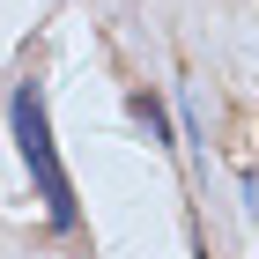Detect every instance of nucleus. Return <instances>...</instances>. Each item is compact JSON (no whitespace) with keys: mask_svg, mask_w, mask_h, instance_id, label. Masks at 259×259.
I'll return each mask as SVG.
<instances>
[{"mask_svg":"<svg viewBox=\"0 0 259 259\" xmlns=\"http://www.w3.org/2000/svg\"><path fill=\"white\" fill-rule=\"evenodd\" d=\"M8 119H15V148H22V163H30V178H37V200H45V215H52V230H74L81 207H74V185H67L60 148H52V119H45V89L37 81H15Z\"/></svg>","mask_w":259,"mask_h":259,"instance_id":"obj_1","label":"nucleus"},{"mask_svg":"<svg viewBox=\"0 0 259 259\" xmlns=\"http://www.w3.org/2000/svg\"><path fill=\"white\" fill-rule=\"evenodd\" d=\"M134 119L148 126V141H163V148H170V126H163V104L148 97V89H134Z\"/></svg>","mask_w":259,"mask_h":259,"instance_id":"obj_2","label":"nucleus"}]
</instances>
